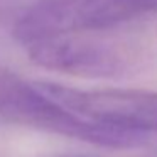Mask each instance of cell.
Wrapping results in <instances>:
<instances>
[{"mask_svg": "<svg viewBox=\"0 0 157 157\" xmlns=\"http://www.w3.org/2000/svg\"><path fill=\"white\" fill-rule=\"evenodd\" d=\"M101 32H69L25 49L41 68L83 78H118L142 66L145 54L139 44L100 36Z\"/></svg>", "mask_w": 157, "mask_h": 157, "instance_id": "cell-2", "label": "cell"}, {"mask_svg": "<svg viewBox=\"0 0 157 157\" xmlns=\"http://www.w3.org/2000/svg\"><path fill=\"white\" fill-rule=\"evenodd\" d=\"M36 85L86 120L133 132L157 130V93L142 90H78L51 81Z\"/></svg>", "mask_w": 157, "mask_h": 157, "instance_id": "cell-3", "label": "cell"}, {"mask_svg": "<svg viewBox=\"0 0 157 157\" xmlns=\"http://www.w3.org/2000/svg\"><path fill=\"white\" fill-rule=\"evenodd\" d=\"M0 120L115 149L135 147L147 140L144 132L103 125L78 117L46 95L36 81H25L5 69H0Z\"/></svg>", "mask_w": 157, "mask_h": 157, "instance_id": "cell-1", "label": "cell"}, {"mask_svg": "<svg viewBox=\"0 0 157 157\" xmlns=\"http://www.w3.org/2000/svg\"><path fill=\"white\" fill-rule=\"evenodd\" d=\"M42 157H91V155H81V154H48Z\"/></svg>", "mask_w": 157, "mask_h": 157, "instance_id": "cell-5", "label": "cell"}, {"mask_svg": "<svg viewBox=\"0 0 157 157\" xmlns=\"http://www.w3.org/2000/svg\"><path fill=\"white\" fill-rule=\"evenodd\" d=\"M152 12H157V0H36L29 22L41 37H56L69 32H105Z\"/></svg>", "mask_w": 157, "mask_h": 157, "instance_id": "cell-4", "label": "cell"}]
</instances>
